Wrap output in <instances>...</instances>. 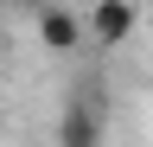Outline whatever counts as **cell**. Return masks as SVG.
Masks as SVG:
<instances>
[{
    "mask_svg": "<svg viewBox=\"0 0 153 147\" xmlns=\"http://www.w3.org/2000/svg\"><path fill=\"white\" fill-rule=\"evenodd\" d=\"M32 7H45V0H32Z\"/></svg>",
    "mask_w": 153,
    "mask_h": 147,
    "instance_id": "obj_4",
    "label": "cell"
},
{
    "mask_svg": "<svg viewBox=\"0 0 153 147\" xmlns=\"http://www.w3.org/2000/svg\"><path fill=\"white\" fill-rule=\"evenodd\" d=\"M134 26H140V0H89V13H83L89 45H128Z\"/></svg>",
    "mask_w": 153,
    "mask_h": 147,
    "instance_id": "obj_1",
    "label": "cell"
},
{
    "mask_svg": "<svg viewBox=\"0 0 153 147\" xmlns=\"http://www.w3.org/2000/svg\"><path fill=\"white\" fill-rule=\"evenodd\" d=\"M0 51H7V39H0Z\"/></svg>",
    "mask_w": 153,
    "mask_h": 147,
    "instance_id": "obj_5",
    "label": "cell"
},
{
    "mask_svg": "<svg viewBox=\"0 0 153 147\" xmlns=\"http://www.w3.org/2000/svg\"><path fill=\"white\" fill-rule=\"evenodd\" d=\"M57 141H64V147H96V141H102V115L70 96V109L57 115Z\"/></svg>",
    "mask_w": 153,
    "mask_h": 147,
    "instance_id": "obj_3",
    "label": "cell"
},
{
    "mask_svg": "<svg viewBox=\"0 0 153 147\" xmlns=\"http://www.w3.org/2000/svg\"><path fill=\"white\" fill-rule=\"evenodd\" d=\"M38 45L57 51V58H70V51L83 45V19H76L70 7H57V0H45V7H38Z\"/></svg>",
    "mask_w": 153,
    "mask_h": 147,
    "instance_id": "obj_2",
    "label": "cell"
}]
</instances>
